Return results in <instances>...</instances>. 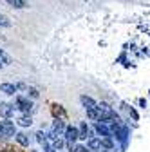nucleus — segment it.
<instances>
[{
  "label": "nucleus",
  "mask_w": 150,
  "mask_h": 152,
  "mask_svg": "<svg viewBox=\"0 0 150 152\" xmlns=\"http://www.w3.org/2000/svg\"><path fill=\"white\" fill-rule=\"evenodd\" d=\"M15 121H11V118H4V121H0V136H15Z\"/></svg>",
  "instance_id": "1"
},
{
  "label": "nucleus",
  "mask_w": 150,
  "mask_h": 152,
  "mask_svg": "<svg viewBox=\"0 0 150 152\" xmlns=\"http://www.w3.org/2000/svg\"><path fill=\"white\" fill-rule=\"evenodd\" d=\"M96 132L100 134V138H114V136H112V130H110L108 125H107V121L96 123Z\"/></svg>",
  "instance_id": "2"
},
{
  "label": "nucleus",
  "mask_w": 150,
  "mask_h": 152,
  "mask_svg": "<svg viewBox=\"0 0 150 152\" xmlns=\"http://www.w3.org/2000/svg\"><path fill=\"white\" fill-rule=\"evenodd\" d=\"M63 134H65V141L67 143H74V141H76L78 140V129L76 127H65V132H63Z\"/></svg>",
  "instance_id": "3"
},
{
  "label": "nucleus",
  "mask_w": 150,
  "mask_h": 152,
  "mask_svg": "<svg viewBox=\"0 0 150 152\" xmlns=\"http://www.w3.org/2000/svg\"><path fill=\"white\" fill-rule=\"evenodd\" d=\"M51 130L54 132V134L62 136L63 132H65V123H63V120H62V118H56V120L52 121V127H51Z\"/></svg>",
  "instance_id": "4"
},
{
  "label": "nucleus",
  "mask_w": 150,
  "mask_h": 152,
  "mask_svg": "<svg viewBox=\"0 0 150 152\" xmlns=\"http://www.w3.org/2000/svg\"><path fill=\"white\" fill-rule=\"evenodd\" d=\"M16 109H20V110H24V112H29V110L33 109V103H31L27 98L18 96V98H16Z\"/></svg>",
  "instance_id": "5"
},
{
  "label": "nucleus",
  "mask_w": 150,
  "mask_h": 152,
  "mask_svg": "<svg viewBox=\"0 0 150 152\" xmlns=\"http://www.w3.org/2000/svg\"><path fill=\"white\" fill-rule=\"evenodd\" d=\"M15 105H9V103H0V116L2 118H11L13 112H15Z\"/></svg>",
  "instance_id": "6"
},
{
  "label": "nucleus",
  "mask_w": 150,
  "mask_h": 152,
  "mask_svg": "<svg viewBox=\"0 0 150 152\" xmlns=\"http://www.w3.org/2000/svg\"><path fill=\"white\" fill-rule=\"evenodd\" d=\"M16 85H13V83H0V91H2L4 94H7V96H13V94L16 92Z\"/></svg>",
  "instance_id": "7"
},
{
  "label": "nucleus",
  "mask_w": 150,
  "mask_h": 152,
  "mask_svg": "<svg viewBox=\"0 0 150 152\" xmlns=\"http://www.w3.org/2000/svg\"><path fill=\"white\" fill-rule=\"evenodd\" d=\"M89 127H87V123L85 121H82L80 123V129H78V140H87L89 138Z\"/></svg>",
  "instance_id": "8"
},
{
  "label": "nucleus",
  "mask_w": 150,
  "mask_h": 152,
  "mask_svg": "<svg viewBox=\"0 0 150 152\" xmlns=\"http://www.w3.org/2000/svg\"><path fill=\"white\" fill-rule=\"evenodd\" d=\"M15 138H16V141L20 143L22 147H29V138L24 134V132H16V134H15Z\"/></svg>",
  "instance_id": "9"
},
{
  "label": "nucleus",
  "mask_w": 150,
  "mask_h": 152,
  "mask_svg": "<svg viewBox=\"0 0 150 152\" xmlns=\"http://www.w3.org/2000/svg\"><path fill=\"white\" fill-rule=\"evenodd\" d=\"M6 2H7L9 6L16 7V9H24V7H27V2H25V0H6Z\"/></svg>",
  "instance_id": "10"
},
{
  "label": "nucleus",
  "mask_w": 150,
  "mask_h": 152,
  "mask_svg": "<svg viewBox=\"0 0 150 152\" xmlns=\"http://www.w3.org/2000/svg\"><path fill=\"white\" fill-rule=\"evenodd\" d=\"M80 102H82V105H83L85 109H90V107H96V102L92 100V98H89V96H82V98H80Z\"/></svg>",
  "instance_id": "11"
},
{
  "label": "nucleus",
  "mask_w": 150,
  "mask_h": 152,
  "mask_svg": "<svg viewBox=\"0 0 150 152\" xmlns=\"http://www.w3.org/2000/svg\"><path fill=\"white\" fill-rule=\"evenodd\" d=\"M0 62H2L4 65H9V64H13V60H11V56L4 51V49H0Z\"/></svg>",
  "instance_id": "12"
},
{
  "label": "nucleus",
  "mask_w": 150,
  "mask_h": 152,
  "mask_svg": "<svg viewBox=\"0 0 150 152\" xmlns=\"http://www.w3.org/2000/svg\"><path fill=\"white\" fill-rule=\"evenodd\" d=\"M36 141L42 143L44 147H45V145H49V143H47V134H45L44 130H38V132H36Z\"/></svg>",
  "instance_id": "13"
},
{
  "label": "nucleus",
  "mask_w": 150,
  "mask_h": 152,
  "mask_svg": "<svg viewBox=\"0 0 150 152\" xmlns=\"http://www.w3.org/2000/svg\"><path fill=\"white\" fill-rule=\"evenodd\" d=\"M87 110V116L90 120H100V114H98V107H90V109H85Z\"/></svg>",
  "instance_id": "14"
},
{
  "label": "nucleus",
  "mask_w": 150,
  "mask_h": 152,
  "mask_svg": "<svg viewBox=\"0 0 150 152\" xmlns=\"http://www.w3.org/2000/svg\"><path fill=\"white\" fill-rule=\"evenodd\" d=\"M31 123H33L31 116H22L20 120H18V125L20 127H31Z\"/></svg>",
  "instance_id": "15"
},
{
  "label": "nucleus",
  "mask_w": 150,
  "mask_h": 152,
  "mask_svg": "<svg viewBox=\"0 0 150 152\" xmlns=\"http://www.w3.org/2000/svg\"><path fill=\"white\" fill-rule=\"evenodd\" d=\"M89 147L90 148H101V138L98 140V138H90L89 140Z\"/></svg>",
  "instance_id": "16"
},
{
  "label": "nucleus",
  "mask_w": 150,
  "mask_h": 152,
  "mask_svg": "<svg viewBox=\"0 0 150 152\" xmlns=\"http://www.w3.org/2000/svg\"><path fill=\"white\" fill-rule=\"evenodd\" d=\"M101 147L110 150V148H114V143L110 141V138H101Z\"/></svg>",
  "instance_id": "17"
},
{
  "label": "nucleus",
  "mask_w": 150,
  "mask_h": 152,
  "mask_svg": "<svg viewBox=\"0 0 150 152\" xmlns=\"http://www.w3.org/2000/svg\"><path fill=\"white\" fill-rule=\"evenodd\" d=\"M0 27H11L9 18H7V16H4V15H0Z\"/></svg>",
  "instance_id": "18"
},
{
  "label": "nucleus",
  "mask_w": 150,
  "mask_h": 152,
  "mask_svg": "<svg viewBox=\"0 0 150 152\" xmlns=\"http://www.w3.org/2000/svg\"><path fill=\"white\" fill-rule=\"evenodd\" d=\"M29 94L33 98H38V91H36V89H29Z\"/></svg>",
  "instance_id": "19"
},
{
  "label": "nucleus",
  "mask_w": 150,
  "mask_h": 152,
  "mask_svg": "<svg viewBox=\"0 0 150 152\" xmlns=\"http://www.w3.org/2000/svg\"><path fill=\"white\" fill-rule=\"evenodd\" d=\"M44 152H56V148H54V147H51V145H45Z\"/></svg>",
  "instance_id": "20"
},
{
  "label": "nucleus",
  "mask_w": 150,
  "mask_h": 152,
  "mask_svg": "<svg viewBox=\"0 0 150 152\" xmlns=\"http://www.w3.org/2000/svg\"><path fill=\"white\" fill-rule=\"evenodd\" d=\"M2 67H4V64H2V62H0V69H2Z\"/></svg>",
  "instance_id": "21"
}]
</instances>
